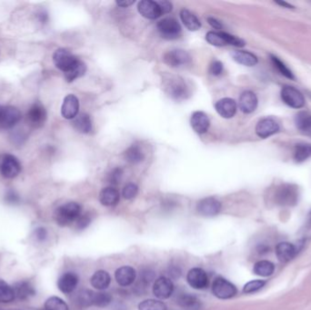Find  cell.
<instances>
[{"label":"cell","instance_id":"6da1fadb","mask_svg":"<svg viewBox=\"0 0 311 310\" xmlns=\"http://www.w3.org/2000/svg\"><path fill=\"white\" fill-rule=\"evenodd\" d=\"M81 205L76 202H69L56 210L54 218L58 225L66 226L75 222L81 216Z\"/></svg>","mask_w":311,"mask_h":310},{"label":"cell","instance_id":"7a4b0ae2","mask_svg":"<svg viewBox=\"0 0 311 310\" xmlns=\"http://www.w3.org/2000/svg\"><path fill=\"white\" fill-rule=\"evenodd\" d=\"M274 199L280 206H293L299 201V189L296 185H280L275 191Z\"/></svg>","mask_w":311,"mask_h":310},{"label":"cell","instance_id":"3957f363","mask_svg":"<svg viewBox=\"0 0 311 310\" xmlns=\"http://www.w3.org/2000/svg\"><path fill=\"white\" fill-rule=\"evenodd\" d=\"M164 89L168 96L175 100H184L189 96V87L180 76H170L166 80Z\"/></svg>","mask_w":311,"mask_h":310},{"label":"cell","instance_id":"277c9868","mask_svg":"<svg viewBox=\"0 0 311 310\" xmlns=\"http://www.w3.org/2000/svg\"><path fill=\"white\" fill-rule=\"evenodd\" d=\"M53 61L56 67L63 71L65 75L71 71L80 63V59L72 54L70 51L65 48H59L53 55Z\"/></svg>","mask_w":311,"mask_h":310},{"label":"cell","instance_id":"5b68a950","mask_svg":"<svg viewBox=\"0 0 311 310\" xmlns=\"http://www.w3.org/2000/svg\"><path fill=\"white\" fill-rule=\"evenodd\" d=\"M21 171V165L16 157L10 154L0 155V174L6 178H14Z\"/></svg>","mask_w":311,"mask_h":310},{"label":"cell","instance_id":"8992f818","mask_svg":"<svg viewBox=\"0 0 311 310\" xmlns=\"http://www.w3.org/2000/svg\"><path fill=\"white\" fill-rule=\"evenodd\" d=\"M157 29L160 36L168 40L177 39L180 36V25L175 18L172 17H167L160 20L157 25Z\"/></svg>","mask_w":311,"mask_h":310},{"label":"cell","instance_id":"52a82bcc","mask_svg":"<svg viewBox=\"0 0 311 310\" xmlns=\"http://www.w3.org/2000/svg\"><path fill=\"white\" fill-rule=\"evenodd\" d=\"M212 291L215 297L219 299H229L235 297L238 293L236 286L221 277H217L215 279L212 286Z\"/></svg>","mask_w":311,"mask_h":310},{"label":"cell","instance_id":"ba28073f","mask_svg":"<svg viewBox=\"0 0 311 310\" xmlns=\"http://www.w3.org/2000/svg\"><path fill=\"white\" fill-rule=\"evenodd\" d=\"M281 98L286 105L292 109H301L305 105L302 93L291 86H284L282 88Z\"/></svg>","mask_w":311,"mask_h":310},{"label":"cell","instance_id":"9c48e42d","mask_svg":"<svg viewBox=\"0 0 311 310\" xmlns=\"http://www.w3.org/2000/svg\"><path fill=\"white\" fill-rule=\"evenodd\" d=\"M21 119L20 111L15 107H5L2 108L0 115V127L9 130L17 125Z\"/></svg>","mask_w":311,"mask_h":310},{"label":"cell","instance_id":"30bf717a","mask_svg":"<svg viewBox=\"0 0 311 310\" xmlns=\"http://www.w3.org/2000/svg\"><path fill=\"white\" fill-rule=\"evenodd\" d=\"M164 62L171 67H182L189 65L191 58L189 53L182 49L168 51L164 56Z\"/></svg>","mask_w":311,"mask_h":310},{"label":"cell","instance_id":"8fae6325","mask_svg":"<svg viewBox=\"0 0 311 310\" xmlns=\"http://www.w3.org/2000/svg\"><path fill=\"white\" fill-rule=\"evenodd\" d=\"M221 203L214 197H206L198 202L197 210L198 213L205 217H214L221 211Z\"/></svg>","mask_w":311,"mask_h":310},{"label":"cell","instance_id":"7c38bea8","mask_svg":"<svg viewBox=\"0 0 311 310\" xmlns=\"http://www.w3.org/2000/svg\"><path fill=\"white\" fill-rule=\"evenodd\" d=\"M187 281L191 288L195 289H205L209 287V277L206 273L199 268H194L189 270Z\"/></svg>","mask_w":311,"mask_h":310},{"label":"cell","instance_id":"4fadbf2b","mask_svg":"<svg viewBox=\"0 0 311 310\" xmlns=\"http://www.w3.org/2000/svg\"><path fill=\"white\" fill-rule=\"evenodd\" d=\"M46 119V111L44 106L36 102L31 106L29 112H28V121L33 127H40L44 125Z\"/></svg>","mask_w":311,"mask_h":310},{"label":"cell","instance_id":"5bb4252c","mask_svg":"<svg viewBox=\"0 0 311 310\" xmlns=\"http://www.w3.org/2000/svg\"><path fill=\"white\" fill-rule=\"evenodd\" d=\"M174 292V285L170 278L161 277L158 278L154 283L153 293L160 299H168Z\"/></svg>","mask_w":311,"mask_h":310},{"label":"cell","instance_id":"9a60e30c","mask_svg":"<svg viewBox=\"0 0 311 310\" xmlns=\"http://www.w3.org/2000/svg\"><path fill=\"white\" fill-rule=\"evenodd\" d=\"M279 125L278 122L271 118L261 119L256 126V133L261 139H267L272 135L278 133Z\"/></svg>","mask_w":311,"mask_h":310},{"label":"cell","instance_id":"2e32d148","mask_svg":"<svg viewBox=\"0 0 311 310\" xmlns=\"http://www.w3.org/2000/svg\"><path fill=\"white\" fill-rule=\"evenodd\" d=\"M80 102L76 96L68 95L64 98L61 114L66 119H74L79 115Z\"/></svg>","mask_w":311,"mask_h":310},{"label":"cell","instance_id":"e0dca14e","mask_svg":"<svg viewBox=\"0 0 311 310\" xmlns=\"http://www.w3.org/2000/svg\"><path fill=\"white\" fill-rule=\"evenodd\" d=\"M138 9L141 16L148 19H157L162 15L157 1L142 0L139 2Z\"/></svg>","mask_w":311,"mask_h":310},{"label":"cell","instance_id":"ac0fdd59","mask_svg":"<svg viewBox=\"0 0 311 310\" xmlns=\"http://www.w3.org/2000/svg\"><path fill=\"white\" fill-rule=\"evenodd\" d=\"M206 39L211 45L215 46H224L227 45H234L235 37L226 32H215L210 31L206 34Z\"/></svg>","mask_w":311,"mask_h":310},{"label":"cell","instance_id":"d6986e66","mask_svg":"<svg viewBox=\"0 0 311 310\" xmlns=\"http://www.w3.org/2000/svg\"><path fill=\"white\" fill-rule=\"evenodd\" d=\"M215 109L222 118H231L237 112V103L232 98L225 97L215 104Z\"/></svg>","mask_w":311,"mask_h":310},{"label":"cell","instance_id":"ffe728a7","mask_svg":"<svg viewBox=\"0 0 311 310\" xmlns=\"http://www.w3.org/2000/svg\"><path fill=\"white\" fill-rule=\"evenodd\" d=\"M191 126L198 134H204L210 128L211 121L208 115L202 111H196L190 118Z\"/></svg>","mask_w":311,"mask_h":310},{"label":"cell","instance_id":"44dd1931","mask_svg":"<svg viewBox=\"0 0 311 310\" xmlns=\"http://www.w3.org/2000/svg\"><path fill=\"white\" fill-rule=\"evenodd\" d=\"M137 277L136 270L129 266H124L117 269L115 273V278L118 284L121 287H128L134 283Z\"/></svg>","mask_w":311,"mask_h":310},{"label":"cell","instance_id":"7402d4cb","mask_svg":"<svg viewBox=\"0 0 311 310\" xmlns=\"http://www.w3.org/2000/svg\"><path fill=\"white\" fill-rule=\"evenodd\" d=\"M79 284V277L76 273L67 272L59 277L58 287L61 292L65 294L72 293Z\"/></svg>","mask_w":311,"mask_h":310},{"label":"cell","instance_id":"603a6c76","mask_svg":"<svg viewBox=\"0 0 311 310\" xmlns=\"http://www.w3.org/2000/svg\"><path fill=\"white\" fill-rule=\"evenodd\" d=\"M298 253L297 247L290 242H280L276 247V255L278 260L283 263L293 260Z\"/></svg>","mask_w":311,"mask_h":310},{"label":"cell","instance_id":"cb8c5ba5","mask_svg":"<svg viewBox=\"0 0 311 310\" xmlns=\"http://www.w3.org/2000/svg\"><path fill=\"white\" fill-rule=\"evenodd\" d=\"M240 109L246 114L252 113L257 107V97L252 91H245L240 97Z\"/></svg>","mask_w":311,"mask_h":310},{"label":"cell","instance_id":"d4e9b609","mask_svg":"<svg viewBox=\"0 0 311 310\" xmlns=\"http://www.w3.org/2000/svg\"><path fill=\"white\" fill-rule=\"evenodd\" d=\"M120 199V195L118 189L113 187H108L101 190L99 194V201L106 206H115Z\"/></svg>","mask_w":311,"mask_h":310},{"label":"cell","instance_id":"484cf974","mask_svg":"<svg viewBox=\"0 0 311 310\" xmlns=\"http://www.w3.org/2000/svg\"><path fill=\"white\" fill-rule=\"evenodd\" d=\"M177 304L183 310H200L201 301L191 294H182L177 298Z\"/></svg>","mask_w":311,"mask_h":310},{"label":"cell","instance_id":"4316f807","mask_svg":"<svg viewBox=\"0 0 311 310\" xmlns=\"http://www.w3.org/2000/svg\"><path fill=\"white\" fill-rule=\"evenodd\" d=\"M110 282H111V277L110 274L105 270H98L97 272L94 273L90 279V283L93 288L101 291L108 289L110 285Z\"/></svg>","mask_w":311,"mask_h":310},{"label":"cell","instance_id":"83f0119b","mask_svg":"<svg viewBox=\"0 0 311 310\" xmlns=\"http://www.w3.org/2000/svg\"><path fill=\"white\" fill-rule=\"evenodd\" d=\"M232 58L236 62L246 67H253L257 64L256 56L248 51L239 50L232 52Z\"/></svg>","mask_w":311,"mask_h":310},{"label":"cell","instance_id":"f1b7e54d","mask_svg":"<svg viewBox=\"0 0 311 310\" xmlns=\"http://www.w3.org/2000/svg\"><path fill=\"white\" fill-rule=\"evenodd\" d=\"M180 18L186 28L190 31H197L200 29L201 24L198 17L190 12L188 9H182L180 12Z\"/></svg>","mask_w":311,"mask_h":310},{"label":"cell","instance_id":"f546056e","mask_svg":"<svg viewBox=\"0 0 311 310\" xmlns=\"http://www.w3.org/2000/svg\"><path fill=\"white\" fill-rule=\"evenodd\" d=\"M73 126L81 133H89L92 130V122L88 114H80L74 118Z\"/></svg>","mask_w":311,"mask_h":310},{"label":"cell","instance_id":"4dcf8cb0","mask_svg":"<svg viewBox=\"0 0 311 310\" xmlns=\"http://www.w3.org/2000/svg\"><path fill=\"white\" fill-rule=\"evenodd\" d=\"M13 289L15 292V296L19 299H27V298H30L31 296H34L36 293L32 285L30 284V282H27V281L17 283L13 288Z\"/></svg>","mask_w":311,"mask_h":310},{"label":"cell","instance_id":"1f68e13d","mask_svg":"<svg viewBox=\"0 0 311 310\" xmlns=\"http://www.w3.org/2000/svg\"><path fill=\"white\" fill-rule=\"evenodd\" d=\"M275 271V265L269 260H261L254 265L253 272L261 277H269Z\"/></svg>","mask_w":311,"mask_h":310},{"label":"cell","instance_id":"d6a6232c","mask_svg":"<svg viewBox=\"0 0 311 310\" xmlns=\"http://www.w3.org/2000/svg\"><path fill=\"white\" fill-rule=\"evenodd\" d=\"M296 125L303 134L311 138V115L300 112L296 117Z\"/></svg>","mask_w":311,"mask_h":310},{"label":"cell","instance_id":"836d02e7","mask_svg":"<svg viewBox=\"0 0 311 310\" xmlns=\"http://www.w3.org/2000/svg\"><path fill=\"white\" fill-rule=\"evenodd\" d=\"M125 160L131 164H139L143 161L144 154L141 148L137 145H132L125 152Z\"/></svg>","mask_w":311,"mask_h":310},{"label":"cell","instance_id":"e575fe53","mask_svg":"<svg viewBox=\"0 0 311 310\" xmlns=\"http://www.w3.org/2000/svg\"><path fill=\"white\" fill-rule=\"evenodd\" d=\"M311 157V144H298L294 149V160L302 163Z\"/></svg>","mask_w":311,"mask_h":310},{"label":"cell","instance_id":"d590c367","mask_svg":"<svg viewBox=\"0 0 311 310\" xmlns=\"http://www.w3.org/2000/svg\"><path fill=\"white\" fill-rule=\"evenodd\" d=\"M94 297H95V292H93L92 290L89 289L80 290L76 295V303L82 307L93 306Z\"/></svg>","mask_w":311,"mask_h":310},{"label":"cell","instance_id":"8d00e7d4","mask_svg":"<svg viewBox=\"0 0 311 310\" xmlns=\"http://www.w3.org/2000/svg\"><path fill=\"white\" fill-rule=\"evenodd\" d=\"M16 298L14 289L3 280H0V303H9Z\"/></svg>","mask_w":311,"mask_h":310},{"label":"cell","instance_id":"74e56055","mask_svg":"<svg viewBox=\"0 0 311 310\" xmlns=\"http://www.w3.org/2000/svg\"><path fill=\"white\" fill-rule=\"evenodd\" d=\"M166 304L157 299H147L139 305V310H167Z\"/></svg>","mask_w":311,"mask_h":310},{"label":"cell","instance_id":"f35d334b","mask_svg":"<svg viewBox=\"0 0 311 310\" xmlns=\"http://www.w3.org/2000/svg\"><path fill=\"white\" fill-rule=\"evenodd\" d=\"M46 310H69L67 303L58 297H51L45 303Z\"/></svg>","mask_w":311,"mask_h":310},{"label":"cell","instance_id":"ab89813d","mask_svg":"<svg viewBox=\"0 0 311 310\" xmlns=\"http://www.w3.org/2000/svg\"><path fill=\"white\" fill-rule=\"evenodd\" d=\"M86 70H87L86 64L80 60V63L77 64L76 67L72 69L71 71L65 74V77H66L67 82H72V81H74V80L84 75Z\"/></svg>","mask_w":311,"mask_h":310},{"label":"cell","instance_id":"60d3db41","mask_svg":"<svg viewBox=\"0 0 311 310\" xmlns=\"http://www.w3.org/2000/svg\"><path fill=\"white\" fill-rule=\"evenodd\" d=\"M270 59H271V61L273 63L274 67H276L278 71L280 72L281 75L286 76L287 79L294 80L295 77L294 75H293V73L291 72L289 67H287L285 64L282 62L280 59L277 58V57H275V56H270Z\"/></svg>","mask_w":311,"mask_h":310},{"label":"cell","instance_id":"b9f144b4","mask_svg":"<svg viewBox=\"0 0 311 310\" xmlns=\"http://www.w3.org/2000/svg\"><path fill=\"white\" fill-rule=\"evenodd\" d=\"M112 301V297L108 292H97L95 293L94 297V303L93 306H98V307H106L109 306Z\"/></svg>","mask_w":311,"mask_h":310},{"label":"cell","instance_id":"7bdbcfd3","mask_svg":"<svg viewBox=\"0 0 311 310\" xmlns=\"http://www.w3.org/2000/svg\"><path fill=\"white\" fill-rule=\"evenodd\" d=\"M266 281L260 280V279H256V280L249 281L243 288V292L245 294H252L255 293L256 291H258L260 289H262L264 286H265Z\"/></svg>","mask_w":311,"mask_h":310},{"label":"cell","instance_id":"ee69618b","mask_svg":"<svg viewBox=\"0 0 311 310\" xmlns=\"http://www.w3.org/2000/svg\"><path fill=\"white\" fill-rule=\"evenodd\" d=\"M138 192H139L138 186L134 183H128L124 187L122 195L124 198H126V199H132L137 196Z\"/></svg>","mask_w":311,"mask_h":310},{"label":"cell","instance_id":"f6af8a7d","mask_svg":"<svg viewBox=\"0 0 311 310\" xmlns=\"http://www.w3.org/2000/svg\"><path fill=\"white\" fill-rule=\"evenodd\" d=\"M122 175L123 171L121 168H114L113 170H111V172L109 174L108 181H109V183H110V184L116 186L118 183H120L121 178H122Z\"/></svg>","mask_w":311,"mask_h":310},{"label":"cell","instance_id":"bcb514c9","mask_svg":"<svg viewBox=\"0 0 311 310\" xmlns=\"http://www.w3.org/2000/svg\"><path fill=\"white\" fill-rule=\"evenodd\" d=\"M76 222L77 229H85L91 223V218L89 217V214L81 215L80 218H77Z\"/></svg>","mask_w":311,"mask_h":310},{"label":"cell","instance_id":"7dc6e473","mask_svg":"<svg viewBox=\"0 0 311 310\" xmlns=\"http://www.w3.org/2000/svg\"><path fill=\"white\" fill-rule=\"evenodd\" d=\"M155 277V274L154 271H152L151 269L147 268V269H144L142 273H141V280L143 282L144 284H149Z\"/></svg>","mask_w":311,"mask_h":310},{"label":"cell","instance_id":"c3c4849f","mask_svg":"<svg viewBox=\"0 0 311 310\" xmlns=\"http://www.w3.org/2000/svg\"><path fill=\"white\" fill-rule=\"evenodd\" d=\"M223 71V64L219 60H215L211 63L210 72L212 75H219Z\"/></svg>","mask_w":311,"mask_h":310},{"label":"cell","instance_id":"681fc988","mask_svg":"<svg viewBox=\"0 0 311 310\" xmlns=\"http://www.w3.org/2000/svg\"><path fill=\"white\" fill-rule=\"evenodd\" d=\"M157 3L159 5L162 14H167V13L172 11V4H171V2L166 1V0H162V1H157Z\"/></svg>","mask_w":311,"mask_h":310},{"label":"cell","instance_id":"f907efd6","mask_svg":"<svg viewBox=\"0 0 311 310\" xmlns=\"http://www.w3.org/2000/svg\"><path fill=\"white\" fill-rule=\"evenodd\" d=\"M6 201L9 204H17L19 202V197L17 196V193L10 190L6 195Z\"/></svg>","mask_w":311,"mask_h":310},{"label":"cell","instance_id":"816d5d0a","mask_svg":"<svg viewBox=\"0 0 311 310\" xmlns=\"http://www.w3.org/2000/svg\"><path fill=\"white\" fill-rule=\"evenodd\" d=\"M35 236H36V239L40 240V241H43L44 239H46L47 233H46V230L45 228L40 227V228H37V229H36V231H35Z\"/></svg>","mask_w":311,"mask_h":310},{"label":"cell","instance_id":"f5cc1de1","mask_svg":"<svg viewBox=\"0 0 311 310\" xmlns=\"http://www.w3.org/2000/svg\"><path fill=\"white\" fill-rule=\"evenodd\" d=\"M208 21L210 23V25L214 28L216 30H221L222 29V24L220 22L218 21L217 19H215L213 17H209Z\"/></svg>","mask_w":311,"mask_h":310},{"label":"cell","instance_id":"db71d44e","mask_svg":"<svg viewBox=\"0 0 311 310\" xmlns=\"http://www.w3.org/2000/svg\"><path fill=\"white\" fill-rule=\"evenodd\" d=\"M135 1H128V0H125V1H117V4L120 7L123 8H127L132 4H134Z\"/></svg>","mask_w":311,"mask_h":310},{"label":"cell","instance_id":"11a10c76","mask_svg":"<svg viewBox=\"0 0 311 310\" xmlns=\"http://www.w3.org/2000/svg\"><path fill=\"white\" fill-rule=\"evenodd\" d=\"M277 4L280 5L282 7H286L287 9H291L293 8L290 4H288L286 2H277Z\"/></svg>","mask_w":311,"mask_h":310},{"label":"cell","instance_id":"9f6ffc18","mask_svg":"<svg viewBox=\"0 0 311 310\" xmlns=\"http://www.w3.org/2000/svg\"><path fill=\"white\" fill-rule=\"evenodd\" d=\"M1 111H2V107H0V115H1Z\"/></svg>","mask_w":311,"mask_h":310},{"label":"cell","instance_id":"6f0895ef","mask_svg":"<svg viewBox=\"0 0 311 310\" xmlns=\"http://www.w3.org/2000/svg\"><path fill=\"white\" fill-rule=\"evenodd\" d=\"M0 310H19V309H2V308H0Z\"/></svg>","mask_w":311,"mask_h":310}]
</instances>
